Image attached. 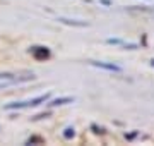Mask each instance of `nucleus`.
I'll use <instances>...</instances> for the list:
<instances>
[{
	"mask_svg": "<svg viewBox=\"0 0 154 146\" xmlns=\"http://www.w3.org/2000/svg\"><path fill=\"white\" fill-rule=\"evenodd\" d=\"M93 65L101 69H108V71H115V72H120V67L118 65H113V64H105V62H93Z\"/></svg>",
	"mask_w": 154,
	"mask_h": 146,
	"instance_id": "nucleus-2",
	"label": "nucleus"
},
{
	"mask_svg": "<svg viewBox=\"0 0 154 146\" xmlns=\"http://www.w3.org/2000/svg\"><path fill=\"white\" fill-rule=\"evenodd\" d=\"M50 98V95L46 93V95H41L38 96V98H33V100H28V101H19V103H11V105H7V110H11V108H26V107H36V105H39V103H43V101H46Z\"/></svg>",
	"mask_w": 154,
	"mask_h": 146,
	"instance_id": "nucleus-1",
	"label": "nucleus"
},
{
	"mask_svg": "<svg viewBox=\"0 0 154 146\" xmlns=\"http://www.w3.org/2000/svg\"><path fill=\"white\" fill-rule=\"evenodd\" d=\"M74 101V98H57L55 101H51L50 105H63V103H70Z\"/></svg>",
	"mask_w": 154,
	"mask_h": 146,
	"instance_id": "nucleus-3",
	"label": "nucleus"
},
{
	"mask_svg": "<svg viewBox=\"0 0 154 146\" xmlns=\"http://www.w3.org/2000/svg\"><path fill=\"white\" fill-rule=\"evenodd\" d=\"M11 83H16V79H9V81H0V88H5V86H9Z\"/></svg>",
	"mask_w": 154,
	"mask_h": 146,
	"instance_id": "nucleus-4",
	"label": "nucleus"
}]
</instances>
